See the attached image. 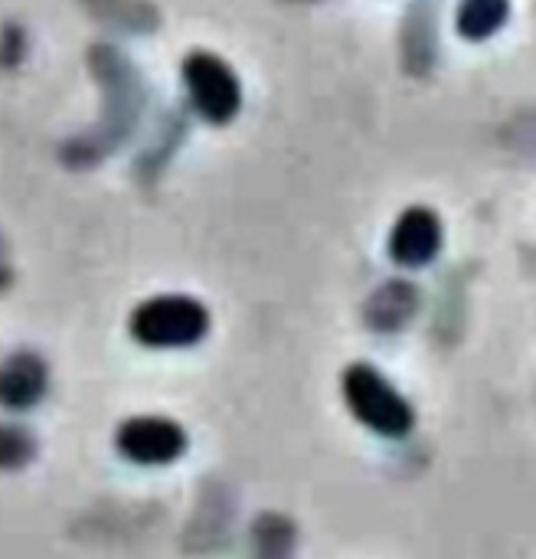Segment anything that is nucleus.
Returning <instances> with one entry per match:
<instances>
[{
  "instance_id": "nucleus-5",
  "label": "nucleus",
  "mask_w": 536,
  "mask_h": 559,
  "mask_svg": "<svg viewBox=\"0 0 536 559\" xmlns=\"http://www.w3.org/2000/svg\"><path fill=\"white\" fill-rule=\"evenodd\" d=\"M439 246H442V226L436 213L422 206L406 210L390 236V252L400 265H426L436 259Z\"/></svg>"
},
{
  "instance_id": "nucleus-4",
  "label": "nucleus",
  "mask_w": 536,
  "mask_h": 559,
  "mask_svg": "<svg viewBox=\"0 0 536 559\" xmlns=\"http://www.w3.org/2000/svg\"><path fill=\"white\" fill-rule=\"evenodd\" d=\"M118 449L124 459L138 465H167L183 455L187 436L177 423L160 419V416H141L121 426L118 432Z\"/></svg>"
},
{
  "instance_id": "nucleus-8",
  "label": "nucleus",
  "mask_w": 536,
  "mask_h": 559,
  "mask_svg": "<svg viewBox=\"0 0 536 559\" xmlns=\"http://www.w3.org/2000/svg\"><path fill=\"white\" fill-rule=\"evenodd\" d=\"M33 459V439L20 426H0V468H20Z\"/></svg>"
},
{
  "instance_id": "nucleus-2",
  "label": "nucleus",
  "mask_w": 536,
  "mask_h": 559,
  "mask_svg": "<svg viewBox=\"0 0 536 559\" xmlns=\"http://www.w3.org/2000/svg\"><path fill=\"white\" fill-rule=\"evenodd\" d=\"M206 308L183 295L151 298L131 318V334L147 347H190L206 334Z\"/></svg>"
},
{
  "instance_id": "nucleus-3",
  "label": "nucleus",
  "mask_w": 536,
  "mask_h": 559,
  "mask_svg": "<svg viewBox=\"0 0 536 559\" xmlns=\"http://www.w3.org/2000/svg\"><path fill=\"white\" fill-rule=\"evenodd\" d=\"M183 82L190 88V98H193L196 111L206 121L223 124L242 105V88H239L233 69L223 59L210 56V52H193L183 62Z\"/></svg>"
},
{
  "instance_id": "nucleus-1",
  "label": "nucleus",
  "mask_w": 536,
  "mask_h": 559,
  "mask_svg": "<svg viewBox=\"0 0 536 559\" xmlns=\"http://www.w3.org/2000/svg\"><path fill=\"white\" fill-rule=\"evenodd\" d=\"M344 396L347 406L354 409V416L370 426L377 436L386 439H400L413 429V409L409 403L383 380L380 370L367 367V364H354L344 373Z\"/></svg>"
},
{
  "instance_id": "nucleus-7",
  "label": "nucleus",
  "mask_w": 536,
  "mask_h": 559,
  "mask_svg": "<svg viewBox=\"0 0 536 559\" xmlns=\"http://www.w3.org/2000/svg\"><path fill=\"white\" fill-rule=\"evenodd\" d=\"M508 16V0H468L462 7V33L472 36V39H481L488 33H495Z\"/></svg>"
},
{
  "instance_id": "nucleus-6",
  "label": "nucleus",
  "mask_w": 536,
  "mask_h": 559,
  "mask_svg": "<svg viewBox=\"0 0 536 559\" xmlns=\"http://www.w3.org/2000/svg\"><path fill=\"white\" fill-rule=\"evenodd\" d=\"M46 390V370L33 354H16L0 367V403L10 409L33 406Z\"/></svg>"
}]
</instances>
